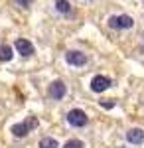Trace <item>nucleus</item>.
I'll return each instance as SVG.
<instances>
[{"label": "nucleus", "mask_w": 144, "mask_h": 148, "mask_svg": "<svg viewBox=\"0 0 144 148\" xmlns=\"http://www.w3.org/2000/svg\"><path fill=\"white\" fill-rule=\"evenodd\" d=\"M111 85L112 83H111L109 77H105V75H95V77L91 79V91L93 93H103V91H107Z\"/></svg>", "instance_id": "4"}, {"label": "nucleus", "mask_w": 144, "mask_h": 148, "mask_svg": "<svg viewBox=\"0 0 144 148\" xmlns=\"http://www.w3.org/2000/svg\"><path fill=\"white\" fill-rule=\"evenodd\" d=\"M28 132H30V128H28L26 123H18V125L12 126V134H14L16 138H26V136H28Z\"/></svg>", "instance_id": "8"}, {"label": "nucleus", "mask_w": 144, "mask_h": 148, "mask_svg": "<svg viewBox=\"0 0 144 148\" xmlns=\"http://www.w3.org/2000/svg\"><path fill=\"white\" fill-rule=\"evenodd\" d=\"M67 93V85L63 81H53V83H49V87H47V97L49 99H53V101H59V99H63Z\"/></svg>", "instance_id": "2"}, {"label": "nucleus", "mask_w": 144, "mask_h": 148, "mask_svg": "<svg viewBox=\"0 0 144 148\" xmlns=\"http://www.w3.org/2000/svg\"><path fill=\"white\" fill-rule=\"evenodd\" d=\"M67 123L71 126H75V128H81V126H85L89 123V116L85 114V111H81V109H71L69 113H67Z\"/></svg>", "instance_id": "1"}, {"label": "nucleus", "mask_w": 144, "mask_h": 148, "mask_svg": "<svg viewBox=\"0 0 144 148\" xmlns=\"http://www.w3.org/2000/svg\"><path fill=\"white\" fill-rule=\"evenodd\" d=\"M56 10L59 14H69L71 12V4L67 2V0H57L56 2Z\"/></svg>", "instance_id": "10"}, {"label": "nucleus", "mask_w": 144, "mask_h": 148, "mask_svg": "<svg viewBox=\"0 0 144 148\" xmlns=\"http://www.w3.org/2000/svg\"><path fill=\"white\" fill-rule=\"evenodd\" d=\"M12 47L10 46H0V61H10L12 59Z\"/></svg>", "instance_id": "11"}, {"label": "nucleus", "mask_w": 144, "mask_h": 148, "mask_svg": "<svg viewBox=\"0 0 144 148\" xmlns=\"http://www.w3.org/2000/svg\"><path fill=\"white\" fill-rule=\"evenodd\" d=\"M65 61L69 65H73V67H83L87 63V56L83 51H79V49H69L65 53Z\"/></svg>", "instance_id": "3"}, {"label": "nucleus", "mask_w": 144, "mask_h": 148, "mask_svg": "<svg viewBox=\"0 0 144 148\" xmlns=\"http://www.w3.org/2000/svg\"><path fill=\"white\" fill-rule=\"evenodd\" d=\"M38 148H59V142H57L56 138H51V136H44L42 140H40Z\"/></svg>", "instance_id": "9"}, {"label": "nucleus", "mask_w": 144, "mask_h": 148, "mask_svg": "<svg viewBox=\"0 0 144 148\" xmlns=\"http://www.w3.org/2000/svg\"><path fill=\"white\" fill-rule=\"evenodd\" d=\"M126 140L130 144H142L144 142V130L142 128H130L126 132Z\"/></svg>", "instance_id": "6"}, {"label": "nucleus", "mask_w": 144, "mask_h": 148, "mask_svg": "<svg viewBox=\"0 0 144 148\" xmlns=\"http://www.w3.org/2000/svg\"><path fill=\"white\" fill-rule=\"evenodd\" d=\"M63 148H85V144L79 138H71V140H67L65 144H63Z\"/></svg>", "instance_id": "12"}, {"label": "nucleus", "mask_w": 144, "mask_h": 148, "mask_svg": "<svg viewBox=\"0 0 144 148\" xmlns=\"http://www.w3.org/2000/svg\"><path fill=\"white\" fill-rule=\"evenodd\" d=\"M32 2H34V0H16V4H18L20 8H30Z\"/></svg>", "instance_id": "14"}, {"label": "nucleus", "mask_w": 144, "mask_h": 148, "mask_svg": "<svg viewBox=\"0 0 144 148\" xmlns=\"http://www.w3.org/2000/svg\"><path fill=\"white\" fill-rule=\"evenodd\" d=\"M14 46H16V51L22 57H30V56H34V51H36V47L32 46V42L26 40V38H18Z\"/></svg>", "instance_id": "5"}, {"label": "nucleus", "mask_w": 144, "mask_h": 148, "mask_svg": "<svg viewBox=\"0 0 144 148\" xmlns=\"http://www.w3.org/2000/svg\"><path fill=\"white\" fill-rule=\"evenodd\" d=\"M26 125H28V128H30V132H32L34 128H38V125H40V121H38L36 116H30V119H26Z\"/></svg>", "instance_id": "13"}, {"label": "nucleus", "mask_w": 144, "mask_h": 148, "mask_svg": "<svg viewBox=\"0 0 144 148\" xmlns=\"http://www.w3.org/2000/svg\"><path fill=\"white\" fill-rule=\"evenodd\" d=\"M109 26H111L112 30H119V26H117V16H111V18H109Z\"/></svg>", "instance_id": "15"}, {"label": "nucleus", "mask_w": 144, "mask_h": 148, "mask_svg": "<svg viewBox=\"0 0 144 148\" xmlns=\"http://www.w3.org/2000/svg\"><path fill=\"white\" fill-rule=\"evenodd\" d=\"M101 107L103 109H112L115 107V101H101Z\"/></svg>", "instance_id": "16"}, {"label": "nucleus", "mask_w": 144, "mask_h": 148, "mask_svg": "<svg viewBox=\"0 0 144 148\" xmlns=\"http://www.w3.org/2000/svg\"><path fill=\"white\" fill-rule=\"evenodd\" d=\"M117 26H119V30H130V28L134 26L132 16H128V14H122V16H117Z\"/></svg>", "instance_id": "7"}]
</instances>
